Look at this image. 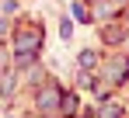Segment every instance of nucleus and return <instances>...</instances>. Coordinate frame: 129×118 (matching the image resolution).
<instances>
[{
  "mask_svg": "<svg viewBox=\"0 0 129 118\" xmlns=\"http://www.w3.org/2000/svg\"><path fill=\"white\" fill-rule=\"evenodd\" d=\"M59 90H56V87H45V90H39V108H42V111H52V108H59Z\"/></svg>",
  "mask_w": 129,
  "mask_h": 118,
  "instance_id": "f257e3e1",
  "label": "nucleus"
},
{
  "mask_svg": "<svg viewBox=\"0 0 129 118\" xmlns=\"http://www.w3.org/2000/svg\"><path fill=\"white\" fill-rule=\"evenodd\" d=\"M31 45H39V31H21V35H18V52L28 56V49H31Z\"/></svg>",
  "mask_w": 129,
  "mask_h": 118,
  "instance_id": "f03ea898",
  "label": "nucleus"
}]
</instances>
